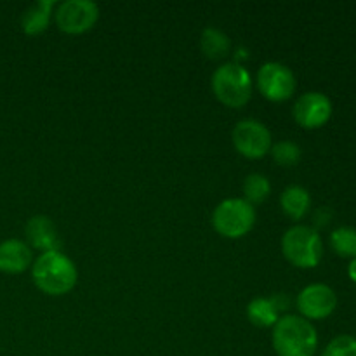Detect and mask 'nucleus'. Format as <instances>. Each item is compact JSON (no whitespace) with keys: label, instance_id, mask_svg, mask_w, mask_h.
Masks as SVG:
<instances>
[{"label":"nucleus","instance_id":"nucleus-21","mask_svg":"<svg viewBox=\"0 0 356 356\" xmlns=\"http://www.w3.org/2000/svg\"><path fill=\"white\" fill-rule=\"evenodd\" d=\"M348 275H350L351 282H355L356 284V257L355 259H351L350 266H348Z\"/></svg>","mask_w":356,"mask_h":356},{"label":"nucleus","instance_id":"nucleus-20","mask_svg":"<svg viewBox=\"0 0 356 356\" xmlns=\"http://www.w3.org/2000/svg\"><path fill=\"white\" fill-rule=\"evenodd\" d=\"M322 356H356V337L337 336L323 350Z\"/></svg>","mask_w":356,"mask_h":356},{"label":"nucleus","instance_id":"nucleus-15","mask_svg":"<svg viewBox=\"0 0 356 356\" xmlns=\"http://www.w3.org/2000/svg\"><path fill=\"white\" fill-rule=\"evenodd\" d=\"M200 47L207 58L222 59L232 51V42H229L228 35L225 31H221L219 28L209 26L202 31Z\"/></svg>","mask_w":356,"mask_h":356},{"label":"nucleus","instance_id":"nucleus-6","mask_svg":"<svg viewBox=\"0 0 356 356\" xmlns=\"http://www.w3.org/2000/svg\"><path fill=\"white\" fill-rule=\"evenodd\" d=\"M232 139L236 152L250 160L263 159L266 153H270L271 146H273L270 129L263 122L254 120V118L240 120L233 129Z\"/></svg>","mask_w":356,"mask_h":356},{"label":"nucleus","instance_id":"nucleus-9","mask_svg":"<svg viewBox=\"0 0 356 356\" xmlns=\"http://www.w3.org/2000/svg\"><path fill=\"white\" fill-rule=\"evenodd\" d=\"M337 296L329 285L312 284L298 296V309L306 320H325L336 312Z\"/></svg>","mask_w":356,"mask_h":356},{"label":"nucleus","instance_id":"nucleus-14","mask_svg":"<svg viewBox=\"0 0 356 356\" xmlns=\"http://www.w3.org/2000/svg\"><path fill=\"white\" fill-rule=\"evenodd\" d=\"M280 205L285 216H289L294 221H299L306 216V212L312 207V197L306 188L299 184L287 186L280 195Z\"/></svg>","mask_w":356,"mask_h":356},{"label":"nucleus","instance_id":"nucleus-2","mask_svg":"<svg viewBox=\"0 0 356 356\" xmlns=\"http://www.w3.org/2000/svg\"><path fill=\"white\" fill-rule=\"evenodd\" d=\"M275 353L278 356H315L318 334L312 322L302 316L285 315L273 327Z\"/></svg>","mask_w":356,"mask_h":356},{"label":"nucleus","instance_id":"nucleus-5","mask_svg":"<svg viewBox=\"0 0 356 356\" xmlns=\"http://www.w3.org/2000/svg\"><path fill=\"white\" fill-rule=\"evenodd\" d=\"M256 209L245 198L222 200L212 214V226L226 238H240L254 228Z\"/></svg>","mask_w":356,"mask_h":356},{"label":"nucleus","instance_id":"nucleus-13","mask_svg":"<svg viewBox=\"0 0 356 356\" xmlns=\"http://www.w3.org/2000/svg\"><path fill=\"white\" fill-rule=\"evenodd\" d=\"M54 0H37L21 16V28L26 35H38L51 23Z\"/></svg>","mask_w":356,"mask_h":356},{"label":"nucleus","instance_id":"nucleus-1","mask_svg":"<svg viewBox=\"0 0 356 356\" xmlns=\"http://www.w3.org/2000/svg\"><path fill=\"white\" fill-rule=\"evenodd\" d=\"M35 285L47 296H65L73 291L79 278L75 263L59 250L42 252L31 266Z\"/></svg>","mask_w":356,"mask_h":356},{"label":"nucleus","instance_id":"nucleus-4","mask_svg":"<svg viewBox=\"0 0 356 356\" xmlns=\"http://www.w3.org/2000/svg\"><path fill=\"white\" fill-rule=\"evenodd\" d=\"M212 90L222 104L240 108L252 96V76L240 63H225L212 75Z\"/></svg>","mask_w":356,"mask_h":356},{"label":"nucleus","instance_id":"nucleus-11","mask_svg":"<svg viewBox=\"0 0 356 356\" xmlns=\"http://www.w3.org/2000/svg\"><path fill=\"white\" fill-rule=\"evenodd\" d=\"M24 235H26L28 243H30V249L33 247V249L42 250V252L59 250V245H61L54 221L47 216H33L26 222Z\"/></svg>","mask_w":356,"mask_h":356},{"label":"nucleus","instance_id":"nucleus-3","mask_svg":"<svg viewBox=\"0 0 356 356\" xmlns=\"http://www.w3.org/2000/svg\"><path fill=\"white\" fill-rule=\"evenodd\" d=\"M282 252L291 264L302 270H309V268L318 266L322 261L323 243L315 228L298 225L284 233Z\"/></svg>","mask_w":356,"mask_h":356},{"label":"nucleus","instance_id":"nucleus-17","mask_svg":"<svg viewBox=\"0 0 356 356\" xmlns=\"http://www.w3.org/2000/svg\"><path fill=\"white\" fill-rule=\"evenodd\" d=\"M271 193V183L264 174H249L243 181V195L250 205L263 204Z\"/></svg>","mask_w":356,"mask_h":356},{"label":"nucleus","instance_id":"nucleus-12","mask_svg":"<svg viewBox=\"0 0 356 356\" xmlns=\"http://www.w3.org/2000/svg\"><path fill=\"white\" fill-rule=\"evenodd\" d=\"M31 261H33L31 249L23 240L9 238L0 243V271L2 273H23L30 268Z\"/></svg>","mask_w":356,"mask_h":356},{"label":"nucleus","instance_id":"nucleus-8","mask_svg":"<svg viewBox=\"0 0 356 356\" xmlns=\"http://www.w3.org/2000/svg\"><path fill=\"white\" fill-rule=\"evenodd\" d=\"M99 17V7L90 0H66L56 9V24L70 35L86 33Z\"/></svg>","mask_w":356,"mask_h":356},{"label":"nucleus","instance_id":"nucleus-16","mask_svg":"<svg viewBox=\"0 0 356 356\" xmlns=\"http://www.w3.org/2000/svg\"><path fill=\"white\" fill-rule=\"evenodd\" d=\"M247 316H249L250 323L261 329H270L275 327L278 322V308L275 306L273 299L268 298H256L249 302L247 306Z\"/></svg>","mask_w":356,"mask_h":356},{"label":"nucleus","instance_id":"nucleus-10","mask_svg":"<svg viewBox=\"0 0 356 356\" xmlns=\"http://www.w3.org/2000/svg\"><path fill=\"white\" fill-rule=\"evenodd\" d=\"M296 122L305 129H318L332 117V103L323 92H306L294 103L292 108Z\"/></svg>","mask_w":356,"mask_h":356},{"label":"nucleus","instance_id":"nucleus-19","mask_svg":"<svg viewBox=\"0 0 356 356\" xmlns=\"http://www.w3.org/2000/svg\"><path fill=\"white\" fill-rule=\"evenodd\" d=\"M271 156L282 167H292L301 160V148L294 141H278L271 146Z\"/></svg>","mask_w":356,"mask_h":356},{"label":"nucleus","instance_id":"nucleus-18","mask_svg":"<svg viewBox=\"0 0 356 356\" xmlns=\"http://www.w3.org/2000/svg\"><path fill=\"white\" fill-rule=\"evenodd\" d=\"M330 245L334 252L341 257H356V229L350 226H341L330 235Z\"/></svg>","mask_w":356,"mask_h":356},{"label":"nucleus","instance_id":"nucleus-7","mask_svg":"<svg viewBox=\"0 0 356 356\" xmlns=\"http://www.w3.org/2000/svg\"><path fill=\"white\" fill-rule=\"evenodd\" d=\"M296 75L287 65L268 61L257 72V87L266 99L282 103L296 92Z\"/></svg>","mask_w":356,"mask_h":356}]
</instances>
